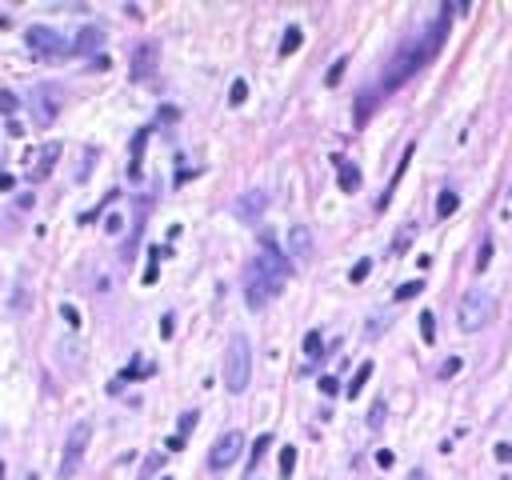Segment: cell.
Wrapping results in <instances>:
<instances>
[{
	"label": "cell",
	"mask_w": 512,
	"mask_h": 480,
	"mask_svg": "<svg viewBox=\"0 0 512 480\" xmlns=\"http://www.w3.org/2000/svg\"><path fill=\"white\" fill-rule=\"evenodd\" d=\"M253 381V344H248V336L237 333L228 340V352H224V388L240 397L244 388Z\"/></svg>",
	"instance_id": "obj_1"
},
{
	"label": "cell",
	"mask_w": 512,
	"mask_h": 480,
	"mask_svg": "<svg viewBox=\"0 0 512 480\" xmlns=\"http://www.w3.org/2000/svg\"><path fill=\"white\" fill-rule=\"evenodd\" d=\"M496 304L488 292H480V288H468L456 304V324H461V333H480L488 320H493Z\"/></svg>",
	"instance_id": "obj_2"
},
{
	"label": "cell",
	"mask_w": 512,
	"mask_h": 480,
	"mask_svg": "<svg viewBox=\"0 0 512 480\" xmlns=\"http://www.w3.org/2000/svg\"><path fill=\"white\" fill-rule=\"evenodd\" d=\"M280 288H285V280H280V276H272L260 260H253V264L244 269V301H248V308H264Z\"/></svg>",
	"instance_id": "obj_3"
},
{
	"label": "cell",
	"mask_w": 512,
	"mask_h": 480,
	"mask_svg": "<svg viewBox=\"0 0 512 480\" xmlns=\"http://www.w3.org/2000/svg\"><path fill=\"white\" fill-rule=\"evenodd\" d=\"M88 440H93V424H88V420L72 424V432H68V445H64V461H61V480H72V472H77L80 461H84V448H88Z\"/></svg>",
	"instance_id": "obj_4"
},
{
	"label": "cell",
	"mask_w": 512,
	"mask_h": 480,
	"mask_svg": "<svg viewBox=\"0 0 512 480\" xmlns=\"http://www.w3.org/2000/svg\"><path fill=\"white\" fill-rule=\"evenodd\" d=\"M24 40H29V48L40 52V56H68V52H72V40L56 29H45V24H32V29L24 32Z\"/></svg>",
	"instance_id": "obj_5"
},
{
	"label": "cell",
	"mask_w": 512,
	"mask_h": 480,
	"mask_svg": "<svg viewBox=\"0 0 512 480\" xmlns=\"http://www.w3.org/2000/svg\"><path fill=\"white\" fill-rule=\"evenodd\" d=\"M240 448H244V436H240L237 429H232V432H224L221 440L212 445V452H208V468H216V472L232 468V464L240 461Z\"/></svg>",
	"instance_id": "obj_6"
},
{
	"label": "cell",
	"mask_w": 512,
	"mask_h": 480,
	"mask_svg": "<svg viewBox=\"0 0 512 480\" xmlns=\"http://www.w3.org/2000/svg\"><path fill=\"white\" fill-rule=\"evenodd\" d=\"M264 208H269V192H264V189H248L237 205H232V212H237L244 224H256L260 216H264Z\"/></svg>",
	"instance_id": "obj_7"
},
{
	"label": "cell",
	"mask_w": 512,
	"mask_h": 480,
	"mask_svg": "<svg viewBox=\"0 0 512 480\" xmlns=\"http://www.w3.org/2000/svg\"><path fill=\"white\" fill-rule=\"evenodd\" d=\"M157 61H160V48L152 40H141V45L132 48V80H144L157 72Z\"/></svg>",
	"instance_id": "obj_8"
},
{
	"label": "cell",
	"mask_w": 512,
	"mask_h": 480,
	"mask_svg": "<svg viewBox=\"0 0 512 480\" xmlns=\"http://www.w3.org/2000/svg\"><path fill=\"white\" fill-rule=\"evenodd\" d=\"M56 88H36V93L29 96L32 100V109H36V125H52V120H56V112H61V100H56Z\"/></svg>",
	"instance_id": "obj_9"
},
{
	"label": "cell",
	"mask_w": 512,
	"mask_h": 480,
	"mask_svg": "<svg viewBox=\"0 0 512 480\" xmlns=\"http://www.w3.org/2000/svg\"><path fill=\"white\" fill-rule=\"evenodd\" d=\"M288 256H292V260H308V256H312V232H308L304 224H292V228H288Z\"/></svg>",
	"instance_id": "obj_10"
},
{
	"label": "cell",
	"mask_w": 512,
	"mask_h": 480,
	"mask_svg": "<svg viewBox=\"0 0 512 480\" xmlns=\"http://www.w3.org/2000/svg\"><path fill=\"white\" fill-rule=\"evenodd\" d=\"M56 157H61V144L56 141H48L40 152H36V164L29 168V180H45L48 173H52V164H56Z\"/></svg>",
	"instance_id": "obj_11"
},
{
	"label": "cell",
	"mask_w": 512,
	"mask_h": 480,
	"mask_svg": "<svg viewBox=\"0 0 512 480\" xmlns=\"http://www.w3.org/2000/svg\"><path fill=\"white\" fill-rule=\"evenodd\" d=\"M336 180H340V192H356L360 189V168L352 160L336 157Z\"/></svg>",
	"instance_id": "obj_12"
},
{
	"label": "cell",
	"mask_w": 512,
	"mask_h": 480,
	"mask_svg": "<svg viewBox=\"0 0 512 480\" xmlns=\"http://www.w3.org/2000/svg\"><path fill=\"white\" fill-rule=\"evenodd\" d=\"M100 45H104V32L100 29H80L77 40H72V52H96Z\"/></svg>",
	"instance_id": "obj_13"
},
{
	"label": "cell",
	"mask_w": 512,
	"mask_h": 480,
	"mask_svg": "<svg viewBox=\"0 0 512 480\" xmlns=\"http://www.w3.org/2000/svg\"><path fill=\"white\" fill-rule=\"evenodd\" d=\"M456 205H461V196H456L452 189H445L440 196H436V216H440V221H445V216H452V212H456Z\"/></svg>",
	"instance_id": "obj_14"
},
{
	"label": "cell",
	"mask_w": 512,
	"mask_h": 480,
	"mask_svg": "<svg viewBox=\"0 0 512 480\" xmlns=\"http://www.w3.org/2000/svg\"><path fill=\"white\" fill-rule=\"evenodd\" d=\"M304 356H308V365H317L320 356H324V336H320V333L304 336Z\"/></svg>",
	"instance_id": "obj_15"
},
{
	"label": "cell",
	"mask_w": 512,
	"mask_h": 480,
	"mask_svg": "<svg viewBox=\"0 0 512 480\" xmlns=\"http://www.w3.org/2000/svg\"><path fill=\"white\" fill-rule=\"evenodd\" d=\"M368 376H372V360H365V365L352 372V381H349V397H360V388L368 384Z\"/></svg>",
	"instance_id": "obj_16"
},
{
	"label": "cell",
	"mask_w": 512,
	"mask_h": 480,
	"mask_svg": "<svg viewBox=\"0 0 512 480\" xmlns=\"http://www.w3.org/2000/svg\"><path fill=\"white\" fill-rule=\"evenodd\" d=\"M301 45H304V32L296 29V24H292V29H285V40H280V56H292V52H296Z\"/></svg>",
	"instance_id": "obj_17"
},
{
	"label": "cell",
	"mask_w": 512,
	"mask_h": 480,
	"mask_svg": "<svg viewBox=\"0 0 512 480\" xmlns=\"http://www.w3.org/2000/svg\"><path fill=\"white\" fill-rule=\"evenodd\" d=\"M376 100H381L376 93H360V100H356V125H365L368 120V112L376 109Z\"/></svg>",
	"instance_id": "obj_18"
},
{
	"label": "cell",
	"mask_w": 512,
	"mask_h": 480,
	"mask_svg": "<svg viewBox=\"0 0 512 480\" xmlns=\"http://www.w3.org/2000/svg\"><path fill=\"white\" fill-rule=\"evenodd\" d=\"M420 336H424V344H432V340H436V317H432V312H420Z\"/></svg>",
	"instance_id": "obj_19"
},
{
	"label": "cell",
	"mask_w": 512,
	"mask_h": 480,
	"mask_svg": "<svg viewBox=\"0 0 512 480\" xmlns=\"http://www.w3.org/2000/svg\"><path fill=\"white\" fill-rule=\"evenodd\" d=\"M420 292H424V280H404V285L397 288V301H413Z\"/></svg>",
	"instance_id": "obj_20"
},
{
	"label": "cell",
	"mask_w": 512,
	"mask_h": 480,
	"mask_svg": "<svg viewBox=\"0 0 512 480\" xmlns=\"http://www.w3.org/2000/svg\"><path fill=\"white\" fill-rule=\"evenodd\" d=\"M292 468H296V448L288 445V448H280V477H292Z\"/></svg>",
	"instance_id": "obj_21"
},
{
	"label": "cell",
	"mask_w": 512,
	"mask_h": 480,
	"mask_svg": "<svg viewBox=\"0 0 512 480\" xmlns=\"http://www.w3.org/2000/svg\"><path fill=\"white\" fill-rule=\"evenodd\" d=\"M413 237H416V228H413V224H404V228L397 232V240H392V253H404V248L413 244Z\"/></svg>",
	"instance_id": "obj_22"
},
{
	"label": "cell",
	"mask_w": 512,
	"mask_h": 480,
	"mask_svg": "<svg viewBox=\"0 0 512 480\" xmlns=\"http://www.w3.org/2000/svg\"><path fill=\"white\" fill-rule=\"evenodd\" d=\"M344 68H349V56H340V61H333V68H328V77H324V84L333 88V84H340V77H344Z\"/></svg>",
	"instance_id": "obj_23"
},
{
	"label": "cell",
	"mask_w": 512,
	"mask_h": 480,
	"mask_svg": "<svg viewBox=\"0 0 512 480\" xmlns=\"http://www.w3.org/2000/svg\"><path fill=\"white\" fill-rule=\"evenodd\" d=\"M248 100V84L244 80H232V88H228V104H244Z\"/></svg>",
	"instance_id": "obj_24"
},
{
	"label": "cell",
	"mask_w": 512,
	"mask_h": 480,
	"mask_svg": "<svg viewBox=\"0 0 512 480\" xmlns=\"http://www.w3.org/2000/svg\"><path fill=\"white\" fill-rule=\"evenodd\" d=\"M384 416H388V404H384V400H376V404H372V413H368V429H381Z\"/></svg>",
	"instance_id": "obj_25"
},
{
	"label": "cell",
	"mask_w": 512,
	"mask_h": 480,
	"mask_svg": "<svg viewBox=\"0 0 512 480\" xmlns=\"http://www.w3.org/2000/svg\"><path fill=\"white\" fill-rule=\"evenodd\" d=\"M368 272H372V260H356V264H352V272H349V280H352V285H360Z\"/></svg>",
	"instance_id": "obj_26"
},
{
	"label": "cell",
	"mask_w": 512,
	"mask_h": 480,
	"mask_svg": "<svg viewBox=\"0 0 512 480\" xmlns=\"http://www.w3.org/2000/svg\"><path fill=\"white\" fill-rule=\"evenodd\" d=\"M16 109H20V100H16V96L8 93V88H0V112L8 116V112H16Z\"/></svg>",
	"instance_id": "obj_27"
},
{
	"label": "cell",
	"mask_w": 512,
	"mask_h": 480,
	"mask_svg": "<svg viewBox=\"0 0 512 480\" xmlns=\"http://www.w3.org/2000/svg\"><path fill=\"white\" fill-rule=\"evenodd\" d=\"M461 368H464V360H461V356H448L445 365H440V376H445V381H448V376H456Z\"/></svg>",
	"instance_id": "obj_28"
},
{
	"label": "cell",
	"mask_w": 512,
	"mask_h": 480,
	"mask_svg": "<svg viewBox=\"0 0 512 480\" xmlns=\"http://www.w3.org/2000/svg\"><path fill=\"white\" fill-rule=\"evenodd\" d=\"M488 260H493V240H484V244H480V256H477V272H484V269H488Z\"/></svg>",
	"instance_id": "obj_29"
},
{
	"label": "cell",
	"mask_w": 512,
	"mask_h": 480,
	"mask_svg": "<svg viewBox=\"0 0 512 480\" xmlns=\"http://www.w3.org/2000/svg\"><path fill=\"white\" fill-rule=\"evenodd\" d=\"M320 392H324V397H336V392H340V381H336V376H320Z\"/></svg>",
	"instance_id": "obj_30"
},
{
	"label": "cell",
	"mask_w": 512,
	"mask_h": 480,
	"mask_svg": "<svg viewBox=\"0 0 512 480\" xmlns=\"http://www.w3.org/2000/svg\"><path fill=\"white\" fill-rule=\"evenodd\" d=\"M61 317L68 320V328H80V312L72 308V304H61Z\"/></svg>",
	"instance_id": "obj_31"
},
{
	"label": "cell",
	"mask_w": 512,
	"mask_h": 480,
	"mask_svg": "<svg viewBox=\"0 0 512 480\" xmlns=\"http://www.w3.org/2000/svg\"><path fill=\"white\" fill-rule=\"evenodd\" d=\"M272 445V436H256V445H253V456H248V461H260V456H264V448H269Z\"/></svg>",
	"instance_id": "obj_32"
},
{
	"label": "cell",
	"mask_w": 512,
	"mask_h": 480,
	"mask_svg": "<svg viewBox=\"0 0 512 480\" xmlns=\"http://www.w3.org/2000/svg\"><path fill=\"white\" fill-rule=\"evenodd\" d=\"M120 228H125V221H120V216H109V221H104V232H109V237H116Z\"/></svg>",
	"instance_id": "obj_33"
},
{
	"label": "cell",
	"mask_w": 512,
	"mask_h": 480,
	"mask_svg": "<svg viewBox=\"0 0 512 480\" xmlns=\"http://www.w3.org/2000/svg\"><path fill=\"white\" fill-rule=\"evenodd\" d=\"M496 461H500V464H512V445H496Z\"/></svg>",
	"instance_id": "obj_34"
},
{
	"label": "cell",
	"mask_w": 512,
	"mask_h": 480,
	"mask_svg": "<svg viewBox=\"0 0 512 480\" xmlns=\"http://www.w3.org/2000/svg\"><path fill=\"white\" fill-rule=\"evenodd\" d=\"M192 424H196V413H184V416H180V436H184V432H192Z\"/></svg>",
	"instance_id": "obj_35"
},
{
	"label": "cell",
	"mask_w": 512,
	"mask_h": 480,
	"mask_svg": "<svg viewBox=\"0 0 512 480\" xmlns=\"http://www.w3.org/2000/svg\"><path fill=\"white\" fill-rule=\"evenodd\" d=\"M173 328H176V324H173V317H164V320H160V336H164V340L173 336Z\"/></svg>",
	"instance_id": "obj_36"
},
{
	"label": "cell",
	"mask_w": 512,
	"mask_h": 480,
	"mask_svg": "<svg viewBox=\"0 0 512 480\" xmlns=\"http://www.w3.org/2000/svg\"><path fill=\"white\" fill-rule=\"evenodd\" d=\"M376 464H381V468H388V464H392V452H388V448H381V452H376Z\"/></svg>",
	"instance_id": "obj_37"
},
{
	"label": "cell",
	"mask_w": 512,
	"mask_h": 480,
	"mask_svg": "<svg viewBox=\"0 0 512 480\" xmlns=\"http://www.w3.org/2000/svg\"><path fill=\"white\" fill-rule=\"evenodd\" d=\"M164 448H168V452H180V448H184V436H173V440H168Z\"/></svg>",
	"instance_id": "obj_38"
},
{
	"label": "cell",
	"mask_w": 512,
	"mask_h": 480,
	"mask_svg": "<svg viewBox=\"0 0 512 480\" xmlns=\"http://www.w3.org/2000/svg\"><path fill=\"white\" fill-rule=\"evenodd\" d=\"M408 480H424V472H420V468H416V472H413V477H408Z\"/></svg>",
	"instance_id": "obj_39"
},
{
	"label": "cell",
	"mask_w": 512,
	"mask_h": 480,
	"mask_svg": "<svg viewBox=\"0 0 512 480\" xmlns=\"http://www.w3.org/2000/svg\"><path fill=\"white\" fill-rule=\"evenodd\" d=\"M500 480H509V477H500Z\"/></svg>",
	"instance_id": "obj_40"
},
{
	"label": "cell",
	"mask_w": 512,
	"mask_h": 480,
	"mask_svg": "<svg viewBox=\"0 0 512 480\" xmlns=\"http://www.w3.org/2000/svg\"><path fill=\"white\" fill-rule=\"evenodd\" d=\"M164 480H173V477H164Z\"/></svg>",
	"instance_id": "obj_41"
}]
</instances>
